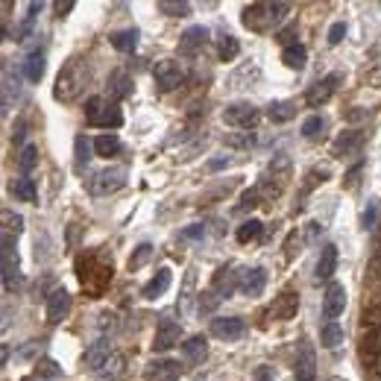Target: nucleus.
<instances>
[{"label":"nucleus","mask_w":381,"mask_h":381,"mask_svg":"<svg viewBox=\"0 0 381 381\" xmlns=\"http://www.w3.org/2000/svg\"><path fill=\"white\" fill-rule=\"evenodd\" d=\"M291 12L288 4H281V0H276V4H270V0H261V4H249L241 15L244 27L252 30V33H270L276 30L279 23L284 21V15Z\"/></svg>","instance_id":"obj_1"},{"label":"nucleus","mask_w":381,"mask_h":381,"mask_svg":"<svg viewBox=\"0 0 381 381\" xmlns=\"http://www.w3.org/2000/svg\"><path fill=\"white\" fill-rule=\"evenodd\" d=\"M88 65L82 59H70L62 70H59V77H56V88H53V97L62 100V103H70V100H77L85 82H88Z\"/></svg>","instance_id":"obj_2"},{"label":"nucleus","mask_w":381,"mask_h":381,"mask_svg":"<svg viewBox=\"0 0 381 381\" xmlns=\"http://www.w3.org/2000/svg\"><path fill=\"white\" fill-rule=\"evenodd\" d=\"M85 121L91 127H103V129H117L124 124V114L114 103H106L103 97H88L85 100Z\"/></svg>","instance_id":"obj_3"},{"label":"nucleus","mask_w":381,"mask_h":381,"mask_svg":"<svg viewBox=\"0 0 381 381\" xmlns=\"http://www.w3.org/2000/svg\"><path fill=\"white\" fill-rule=\"evenodd\" d=\"M127 185V168H103L97 171L91 179H88V190L97 197H106V194H114V190H121Z\"/></svg>","instance_id":"obj_4"},{"label":"nucleus","mask_w":381,"mask_h":381,"mask_svg":"<svg viewBox=\"0 0 381 381\" xmlns=\"http://www.w3.org/2000/svg\"><path fill=\"white\" fill-rule=\"evenodd\" d=\"M343 82V77L340 74H328V77H323V80H317L311 88L305 91V103L311 106V109H320L323 103H328L331 97H335V91H338V85Z\"/></svg>","instance_id":"obj_5"},{"label":"nucleus","mask_w":381,"mask_h":381,"mask_svg":"<svg viewBox=\"0 0 381 381\" xmlns=\"http://www.w3.org/2000/svg\"><path fill=\"white\" fill-rule=\"evenodd\" d=\"M258 117H261V112L252 106V103H232V106H226L223 109V124H229V127H237V129H249V127H255L258 124Z\"/></svg>","instance_id":"obj_6"},{"label":"nucleus","mask_w":381,"mask_h":381,"mask_svg":"<svg viewBox=\"0 0 381 381\" xmlns=\"http://www.w3.org/2000/svg\"><path fill=\"white\" fill-rule=\"evenodd\" d=\"M153 80H156V85H159L161 91H173V88H179V85L185 82V70H182L179 62H173V59H161V62L153 68Z\"/></svg>","instance_id":"obj_7"},{"label":"nucleus","mask_w":381,"mask_h":381,"mask_svg":"<svg viewBox=\"0 0 381 381\" xmlns=\"http://www.w3.org/2000/svg\"><path fill=\"white\" fill-rule=\"evenodd\" d=\"M343 308H346V291H343V284L340 281H331L328 288H326V296H323V317L328 323L338 320L343 314Z\"/></svg>","instance_id":"obj_8"},{"label":"nucleus","mask_w":381,"mask_h":381,"mask_svg":"<svg viewBox=\"0 0 381 381\" xmlns=\"http://www.w3.org/2000/svg\"><path fill=\"white\" fill-rule=\"evenodd\" d=\"M179 338H182V326H179L176 320H168V317H164V320L159 323V328H156L153 349H156V352H168V349H173V346L179 343Z\"/></svg>","instance_id":"obj_9"},{"label":"nucleus","mask_w":381,"mask_h":381,"mask_svg":"<svg viewBox=\"0 0 381 381\" xmlns=\"http://www.w3.org/2000/svg\"><path fill=\"white\" fill-rule=\"evenodd\" d=\"M244 331H247V323L241 317H218V320H211V335L220 338V340H237V338H244Z\"/></svg>","instance_id":"obj_10"},{"label":"nucleus","mask_w":381,"mask_h":381,"mask_svg":"<svg viewBox=\"0 0 381 381\" xmlns=\"http://www.w3.org/2000/svg\"><path fill=\"white\" fill-rule=\"evenodd\" d=\"M296 311H299V294H296V291H281V294L276 296L273 308H270V317L284 323V320H294Z\"/></svg>","instance_id":"obj_11"},{"label":"nucleus","mask_w":381,"mask_h":381,"mask_svg":"<svg viewBox=\"0 0 381 381\" xmlns=\"http://www.w3.org/2000/svg\"><path fill=\"white\" fill-rule=\"evenodd\" d=\"M267 284V273L261 267H249V270H241V281H237V291L244 296H261Z\"/></svg>","instance_id":"obj_12"},{"label":"nucleus","mask_w":381,"mask_h":381,"mask_svg":"<svg viewBox=\"0 0 381 381\" xmlns=\"http://www.w3.org/2000/svg\"><path fill=\"white\" fill-rule=\"evenodd\" d=\"M205 44H208V30L205 27H190L179 38V53L182 56H197Z\"/></svg>","instance_id":"obj_13"},{"label":"nucleus","mask_w":381,"mask_h":381,"mask_svg":"<svg viewBox=\"0 0 381 381\" xmlns=\"http://www.w3.org/2000/svg\"><path fill=\"white\" fill-rule=\"evenodd\" d=\"M12 276L18 279V249H15V237L4 232V288L12 291Z\"/></svg>","instance_id":"obj_14"},{"label":"nucleus","mask_w":381,"mask_h":381,"mask_svg":"<svg viewBox=\"0 0 381 381\" xmlns=\"http://www.w3.org/2000/svg\"><path fill=\"white\" fill-rule=\"evenodd\" d=\"M237 281H241V273H232V267H220L211 279V291L220 299H229L237 291Z\"/></svg>","instance_id":"obj_15"},{"label":"nucleus","mask_w":381,"mask_h":381,"mask_svg":"<svg viewBox=\"0 0 381 381\" xmlns=\"http://www.w3.org/2000/svg\"><path fill=\"white\" fill-rule=\"evenodd\" d=\"M112 355H114V352H112L109 340H106V338H100L97 343H91V346L85 349V358H82V361H85V367H88V370L100 372V370L109 364V358H112Z\"/></svg>","instance_id":"obj_16"},{"label":"nucleus","mask_w":381,"mask_h":381,"mask_svg":"<svg viewBox=\"0 0 381 381\" xmlns=\"http://www.w3.org/2000/svg\"><path fill=\"white\" fill-rule=\"evenodd\" d=\"M70 311V294L65 288H56L50 296H47V320L50 323H62Z\"/></svg>","instance_id":"obj_17"},{"label":"nucleus","mask_w":381,"mask_h":381,"mask_svg":"<svg viewBox=\"0 0 381 381\" xmlns=\"http://www.w3.org/2000/svg\"><path fill=\"white\" fill-rule=\"evenodd\" d=\"M182 358H185V364H190V367H200V364L208 358V343H205V338H203V335L188 338V340L182 343Z\"/></svg>","instance_id":"obj_18"},{"label":"nucleus","mask_w":381,"mask_h":381,"mask_svg":"<svg viewBox=\"0 0 381 381\" xmlns=\"http://www.w3.org/2000/svg\"><path fill=\"white\" fill-rule=\"evenodd\" d=\"M288 179H291V159L284 156V153H279V156H273V161H270V168H267V179L264 182H276V188L281 190L284 185H288Z\"/></svg>","instance_id":"obj_19"},{"label":"nucleus","mask_w":381,"mask_h":381,"mask_svg":"<svg viewBox=\"0 0 381 381\" xmlns=\"http://www.w3.org/2000/svg\"><path fill=\"white\" fill-rule=\"evenodd\" d=\"M179 372H182V367L176 364V361H153L147 370H144V375H147V381H179Z\"/></svg>","instance_id":"obj_20"},{"label":"nucleus","mask_w":381,"mask_h":381,"mask_svg":"<svg viewBox=\"0 0 381 381\" xmlns=\"http://www.w3.org/2000/svg\"><path fill=\"white\" fill-rule=\"evenodd\" d=\"M364 144V132H358V129H346V132H340L338 138H335V144H331V153L335 156H349V153H355Z\"/></svg>","instance_id":"obj_21"},{"label":"nucleus","mask_w":381,"mask_h":381,"mask_svg":"<svg viewBox=\"0 0 381 381\" xmlns=\"http://www.w3.org/2000/svg\"><path fill=\"white\" fill-rule=\"evenodd\" d=\"M338 270V247L335 244H326L320 258H317V279L320 281H328Z\"/></svg>","instance_id":"obj_22"},{"label":"nucleus","mask_w":381,"mask_h":381,"mask_svg":"<svg viewBox=\"0 0 381 381\" xmlns=\"http://www.w3.org/2000/svg\"><path fill=\"white\" fill-rule=\"evenodd\" d=\"M361 358L364 364H375L381 358V328H370L361 338Z\"/></svg>","instance_id":"obj_23"},{"label":"nucleus","mask_w":381,"mask_h":381,"mask_svg":"<svg viewBox=\"0 0 381 381\" xmlns=\"http://www.w3.org/2000/svg\"><path fill=\"white\" fill-rule=\"evenodd\" d=\"M168 288H171V270L161 267V270L144 284V288H141V296H144V299H156V296H161Z\"/></svg>","instance_id":"obj_24"},{"label":"nucleus","mask_w":381,"mask_h":381,"mask_svg":"<svg viewBox=\"0 0 381 381\" xmlns=\"http://www.w3.org/2000/svg\"><path fill=\"white\" fill-rule=\"evenodd\" d=\"M296 381H314V352L308 343L299 346V358H296Z\"/></svg>","instance_id":"obj_25"},{"label":"nucleus","mask_w":381,"mask_h":381,"mask_svg":"<svg viewBox=\"0 0 381 381\" xmlns=\"http://www.w3.org/2000/svg\"><path fill=\"white\" fill-rule=\"evenodd\" d=\"M44 68H47V62H44V50H33V53L27 56V62H23V77H27L30 82H41Z\"/></svg>","instance_id":"obj_26"},{"label":"nucleus","mask_w":381,"mask_h":381,"mask_svg":"<svg viewBox=\"0 0 381 381\" xmlns=\"http://www.w3.org/2000/svg\"><path fill=\"white\" fill-rule=\"evenodd\" d=\"M281 62L288 65L291 70H302L305 62H308V50H305L302 44H288V47L281 50Z\"/></svg>","instance_id":"obj_27"},{"label":"nucleus","mask_w":381,"mask_h":381,"mask_svg":"<svg viewBox=\"0 0 381 381\" xmlns=\"http://www.w3.org/2000/svg\"><path fill=\"white\" fill-rule=\"evenodd\" d=\"M296 114V106L291 100H273L267 106V117L273 124H284V121H291V117Z\"/></svg>","instance_id":"obj_28"},{"label":"nucleus","mask_w":381,"mask_h":381,"mask_svg":"<svg viewBox=\"0 0 381 381\" xmlns=\"http://www.w3.org/2000/svg\"><path fill=\"white\" fill-rule=\"evenodd\" d=\"M261 232H264V223L255 220V218H249V220H244L241 226H237L235 237H237V244H249V241H258Z\"/></svg>","instance_id":"obj_29"},{"label":"nucleus","mask_w":381,"mask_h":381,"mask_svg":"<svg viewBox=\"0 0 381 381\" xmlns=\"http://www.w3.org/2000/svg\"><path fill=\"white\" fill-rule=\"evenodd\" d=\"M109 91H112V97H127V94L132 91V77L127 74V70H114V74L109 77Z\"/></svg>","instance_id":"obj_30"},{"label":"nucleus","mask_w":381,"mask_h":381,"mask_svg":"<svg viewBox=\"0 0 381 381\" xmlns=\"http://www.w3.org/2000/svg\"><path fill=\"white\" fill-rule=\"evenodd\" d=\"M12 194L21 200V203H36V179H30V176H18L15 182H12Z\"/></svg>","instance_id":"obj_31"},{"label":"nucleus","mask_w":381,"mask_h":381,"mask_svg":"<svg viewBox=\"0 0 381 381\" xmlns=\"http://www.w3.org/2000/svg\"><path fill=\"white\" fill-rule=\"evenodd\" d=\"M112 47L121 53H132L138 47V30H121V33H112Z\"/></svg>","instance_id":"obj_32"},{"label":"nucleus","mask_w":381,"mask_h":381,"mask_svg":"<svg viewBox=\"0 0 381 381\" xmlns=\"http://www.w3.org/2000/svg\"><path fill=\"white\" fill-rule=\"evenodd\" d=\"M320 340H323V346H326V349H338V346L343 343V326H340V323H335V320L326 323V326H323V331H320Z\"/></svg>","instance_id":"obj_33"},{"label":"nucleus","mask_w":381,"mask_h":381,"mask_svg":"<svg viewBox=\"0 0 381 381\" xmlns=\"http://www.w3.org/2000/svg\"><path fill=\"white\" fill-rule=\"evenodd\" d=\"M36 164H38V147L36 144H27V147H21L18 153V171L23 176H30L36 171Z\"/></svg>","instance_id":"obj_34"},{"label":"nucleus","mask_w":381,"mask_h":381,"mask_svg":"<svg viewBox=\"0 0 381 381\" xmlns=\"http://www.w3.org/2000/svg\"><path fill=\"white\" fill-rule=\"evenodd\" d=\"M91 147H94V144H91L85 135H77V141H74V153H77V156H74V168H77L80 173L85 171V164L91 161Z\"/></svg>","instance_id":"obj_35"},{"label":"nucleus","mask_w":381,"mask_h":381,"mask_svg":"<svg viewBox=\"0 0 381 381\" xmlns=\"http://www.w3.org/2000/svg\"><path fill=\"white\" fill-rule=\"evenodd\" d=\"M94 153H97V156H114V153H121V138H117V135H100L97 141H94Z\"/></svg>","instance_id":"obj_36"},{"label":"nucleus","mask_w":381,"mask_h":381,"mask_svg":"<svg viewBox=\"0 0 381 381\" xmlns=\"http://www.w3.org/2000/svg\"><path fill=\"white\" fill-rule=\"evenodd\" d=\"M44 9V4H27V15H23V21H21V27H18V33H15V41H23L30 36V30H33V21H36V15Z\"/></svg>","instance_id":"obj_37"},{"label":"nucleus","mask_w":381,"mask_h":381,"mask_svg":"<svg viewBox=\"0 0 381 381\" xmlns=\"http://www.w3.org/2000/svg\"><path fill=\"white\" fill-rule=\"evenodd\" d=\"M59 375H62V370L56 367V361L44 358V361L36 367V372L30 375V381H50V378H59Z\"/></svg>","instance_id":"obj_38"},{"label":"nucleus","mask_w":381,"mask_h":381,"mask_svg":"<svg viewBox=\"0 0 381 381\" xmlns=\"http://www.w3.org/2000/svg\"><path fill=\"white\" fill-rule=\"evenodd\" d=\"M159 12L168 15V18H185L190 12V4H185V0H179V4H176V0H161Z\"/></svg>","instance_id":"obj_39"},{"label":"nucleus","mask_w":381,"mask_h":381,"mask_svg":"<svg viewBox=\"0 0 381 381\" xmlns=\"http://www.w3.org/2000/svg\"><path fill=\"white\" fill-rule=\"evenodd\" d=\"M326 129V121L320 114H311V117H305V124H302V138H320V132Z\"/></svg>","instance_id":"obj_40"},{"label":"nucleus","mask_w":381,"mask_h":381,"mask_svg":"<svg viewBox=\"0 0 381 381\" xmlns=\"http://www.w3.org/2000/svg\"><path fill=\"white\" fill-rule=\"evenodd\" d=\"M237 53H241V44H237V38L235 36H220V59L223 62H232Z\"/></svg>","instance_id":"obj_41"},{"label":"nucleus","mask_w":381,"mask_h":381,"mask_svg":"<svg viewBox=\"0 0 381 381\" xmlns=\"http://www.w3.org/2000/svg\"><path fill=\"white\" fill-rule=\"evenodd\" d=\"M150 255H153V247L150 244H141L138 249H135V255L129 258V270H141L150 261Z\"/></svg>","instance_id":"obj_42"},{"label":"nucleus","mask_w":381,"mask_h":381,"mask_svg":"<svg viewBox=\"0 0 381 381\" xmlns=\"http://www.w3.org/2000/svg\"><path fill=\"white\" fill-rule=\"evenodd\" d=\"M218 302H220V296L214 294L211 288H208L205 294H200V296H197V308H200V314H211L214 308H218Z\"/></svg>","instance_id":"obj_43"},{"label":"nucleus","mask_w":381,"mask_h":381,"mask_svg":"<svg viewBox=\"0 0 381 381\" xmlns=\"http://www.w3.org/2000/svg\"><path fill=\"white\" fill-rule=\"evenodd\" d=\"M100 372H103L100 378H114V375H121V372H124V355H112L109 364H106Z\"/></svg>","instance_id":"obj_44"},{"label":"nucleus","mask_w":381,"mask_h":381,"mask_svg":"<svg viewBox=\"0 0 381 381\" xmlns=\"http://www.w3.org/2000/svg\"><path fill=\"white\" fill-rule=\"evenodd\" d=\"M364 328H381V305H372L364 311Z\"/></svg>","instance_id":"obj_45"},{"label":"nucleus","mask_w":381,"mask_h":381,"mask_svg":"<svg viewBox=\"0 0 381 381\" xmlns=\"http://www.w3.org/2000/svg\"><path fill=\"white\" fill-rule=\"evenodd\" d=\"M190 288H194V276L188 273V279H185V291H182V296H179V311H182V314L190 311V299H194V296H190Z\"/></svg>","instance_id":"obj_46"},{"label":"nucleus","mask_w":381,"mask_h":381,"mask_svg":"<svg viewBox=\"0 0 381 381\" xmlns=\"http://www.w3.org/2000/svg\"><path fill=\"white\" fill-rule=\"evenodd\" d=\"M4 223H6V232L12 235H18L21 229H23V218H21V214H12V211H4Z\"/></svg>","instance_id":"obj_47"},{"label":"nucleus","mask_w":381,"mask_h":381,"mask_svg":"<svg viewBox=\"0 0 381 381\" xmlns=\"http://www.w3.org/2000/svg\"><path fill=\"white\" fill-rule=\"evenodd\" d=\"M258 197H261V190H258V188L247 190V194L241 197V205H237V211H247V208H255V205H258Z\"/></svg>","instance_id":"obj_48"},{"label":"nucleus","mask_w":381,"mask_h":381,"mask_svg":"<svg viewBox=\"0 0 381 381\" xmlns=\"http://www.w3.org/2000/svg\"><path fill=\"white\" fill-rule=\"evenodd\" d=\"M346 36V23L338 21V23H331V30H328V44H340Z\"/></svg>","instance_id":"obj_49"},{"label":"nucleus","mask_w":381,"mask_h":381,"mask_svg":"<svg viewBox=\"0 0 381 381\" xmlns=\"http://www.w3.org/2000/svg\"><path fill=\"white\" fill-rule=\"evenodd\" d=\"M375 214H378V205H375V203H370V205H367V211H364V218H361L364 229H372V226H375Z\"/></svg>","instance_id":"obj_50"},{"label":"nucleus","mask_w":381,"mask_h":381,"mask_svg":"<svg viewBox=\"0 0 381 381\" xmlns=\"http://www.w3.org/2000/svg\"><path fill=\"white\" fill-rule=\"evenodd\" d=\"M249 141H252V135L247 132V135H229V138H226V144H232V147H247Z\"/></svg>","instance_id":"obj_51"},{"label":"nucleus","mask_w":381,"mask_h":381,"mask_svg":"<svg viewBox=\"0 0 381 381\" xmlns=\"http://www.w3.org/2000/svg\"><path fill=\"white\" fill-rule=\"evenodd\" d=\"M203 235H205V229H203V226H190V229H185V232H182L185 241H197V237H203Z\"/></svg>","instance_id":"obj_52"},{"label":"nucleus","mask_w":381,"mask_h":381,"mask_svg":"<svg viewBox=\"0 0 381 381\" xmlns=\"http://www.w3.org/2000/svg\"><path fill=\"white\" fill-rule=\"evenodd\" d=\"M114 320H117L114 314H100V328H103V331H114V326H117Z\"/></svg>","instance_id":"obj_53"},{"label":"nucleus","mask_w":381,"mask_h":381,"mask_svg":"<svg viewBox=\"0 0 381 381\" xmlns=\"http://www.w3.org/2000/svg\"><path fill=\"white\" fill-rule=\"evenodd\" d=\"M255 381H273V370L270 367H258L255 370Z\"/></svg>","instance_id":"obj_54"},{"label":"nucleus","mask_w":381,"mask_h":381,"mask_svg":"<svg viewBox=\"0 0 381 381\" xmlns=\"http://www.w3.org/2000/svg\"><path fill=\"white\" fill-rule=\"evenodd\" d=\"M23 129H27V124L18 121V124H15V132H12V141H15L18 147H21V141H23Z\"/></svg>","instance_id":"obj_55"},{"label":"nucleus","mask_w":381,"mask_h":381,"mask_svg":"<svg viewBox=\"0 0 381 381\" xmlns=\"http://www.w3.org/2000/svg\"><path fill=\"white\" fill-rule=\"evenodd\" d=\"M77 4H74V0H65V4H62V0H59V4H56V12H59V18H65L70 9H74Z\"/></svg>","instance_id":"obj_56"},{"label":"nucleus","mask_w":381,"mask_h":381,"mask_svg":"<svg viewBox=\"0 0 381 381\" xmlns=\"http://www.w3.org/2000/svg\"><path fill=\"white\" fill-rule=\"evenodd\" d=\"M223 164H229V159H214V161L208 164V168H211V171H220V168H223Z\"/></svg>","instance_id":"obj_57"}]
</instances>
